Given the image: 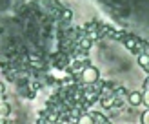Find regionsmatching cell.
I'll list each match as a JSON object with an SVG mask.
<instances>
[{"mask_svg":"<svg viewBox=\"0 0 149 124\" xmlns=\"http://www.w3.org/2000/svg\"><path fill=\"white\" fill-rule=\"evenodd\" d=\"M82 80H84V84H87V86L96 84V80H98V69L93 68V66L84 68L82 69Z\"/></svg>","mask_w":149,"mask_h":124,"instance_id":"1","label":"cell"},{"mask_svg":"<svg viewBox=\"0 0 149 124\" xmlns=\"http://www.w3.org/2000/svg\"><path fill=\"white\" fill-rule=\"evenodd\" d=\"M127 100H129V104H131V106H138V104H142V93H138V91H131V93H127Z\"/></svg>","mask_w":149,"mask_h":124,"instance_id":"2","label":"cell"},{"mask_svg":"<svg viewBox=\"0 0 149 124\" xmlns=\"http://www.w3.org/2000/svg\"><path fill=\"white\" fill-rule=\"evenodd\" d=\"M124 44H125V46H127L129 49H138V46H140V40L136 39V36H127V35H125Z\"/></svg>","mask_w":149,"mask_h":124,"instance_id":"3","label":"cell"},{"mask_svg":"<svg viewBox=\"0 0 149 124\" xmlns=\"http://www.w3.org/2000/svg\"><path fill=\"white\" fill-rule=\"evenodd\" d=\"M91 117H93V120H95V124H111V120L107 119L106 115H102V113H93Z\"/></svg>","mask_w":149,"mask_h":124,"instance_id":"4","label":"cell"},{"mask_svg":"<svg viewBox=\"0 0 149 124\" xmlns=\"http://www.w3.org/2000/svg\"><path fill=\"white\" fill-rule=\"evenodd\" d=\"M9 113H11V106L7 104V102H0V117H2V119H6Z\"/></svg>","mask_w":149,"mask_h":124,"instance_id":"5","label":"cell"},{"mask_svg":"<svg viewBox=\"0 0 149 124\" xmlns=\"http://www.w3.org/2000/svg\"><path fill=\"white\" fill-rule=\"evenodd\" d=\"M77 124H95V120H93V117H91V115H87V113H82V115L78 117Z\"/></svg>","mask_w":149,"mask_h":124,"instance_id":"6","label":"cell"},{"mask_svg":"<svg viewBox=\"0 0 149 124\" xmlns=\"http://www.w3.org/2000/svg\"><path fill=\"white\" fill-rule=\"evenodd\" d=\"M138 64L142 66V68H147V66H149V55L140 53V57H138Z\"/></svg>","mask_w":149,"mask_h":124,"instance_id":"7","label":"cell"},{"mask_svg":"<svg viewBox=\"0 0 149 124\" xmlns=\"http://www.w3.org/2000/svg\"><path fill=\"white\" fill-rule=\"evenodd\" d=\"M60 17H62L64 20H69V18H71V11H69V9H62V11H60Z\"/></svg>","mask_w":149,"mask_h":124,"instance_id":"8","label":"cell"},{"mask_svg":"<svg viewBox=\"0 0 149 124\" xmlns=\"http://www.w3.org/2000/svg\"><path fill=\"white\" fill-rule=\"evenodd\" d=\"M142 102H146V106H149V90L142 95Z\"/></svg>","mask_w":149,"mask_h":124,"instance_id":"9","label":"cell"},{"mask_svg":"<svg viewBox=\"0 0 149 124\" xmlns=\"http://www.w3.org/2000/svg\"><path fill=\"white\" fill-rule=\"evenodd\" d=\"M142 124H149V111H146L142 115Z\"/></svg>","mask_w":149,"mask_h":124,"instance_id":"10","label":"cell"},{"mask_svg":"<svg viewBox=\"0 0 149 124\" xmlns=\"http://www.w3.org/2000/svg\"><path fill=\"white\" fill-rule=\"evenodd\" d=\"M4 91H6V88H4V84H0V95H2Z\"/></svg>","mask_w":149,"mask_h":124,"instance_id":"11","label":"cell"},{"mask_svg":"<svg viewBox=\"0 0 149 124\" xmlns=\"http://www.w3.org/2000/svg\"><path fill=\"white\" fill-rule=\"evenodd\" d=\"M144 86H146V88H147V90H149V77L146 78V82H144Z\"/></svg>","mask_w":149,"mask_h":124,"instance_id":"12","label":"cell"},{"mask_svg":"<svg viewBox=\"0 0 149 124\" xmlns=\"http://www.w3.org/2000/svg\"><path fill=\"white\" fill-rule=\"evenodd\" d=\"M0 124H6V119H2V117H0Z\"/></svg>","mask_w":149,"mask_h":124,"instance_id":"13","label":"cell"}]
</instances>
